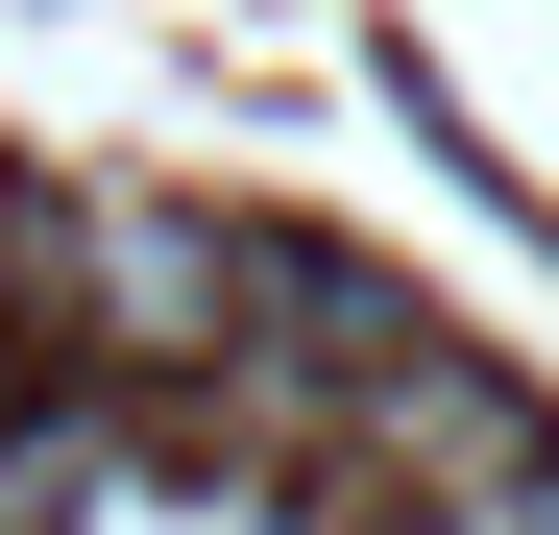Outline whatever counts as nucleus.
Listing matches in <instances>:
<instances>
[{"label": "nucleus", "mask_w": 559, "mask_h": 535, "mask_svg": "<svg viewBox=\"0 0 559 535\" xmlns=\"http://www.w3.org/2000/svg\"><path fill=\"white\" fill-rule=\"evenodd\" d=\"M73 293H98V341H122V366H219V341H243V293H267V243L98 195V219H73Z\"/></svg>", "instance_id": "f257e3e1"}]
</instances>
